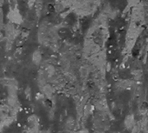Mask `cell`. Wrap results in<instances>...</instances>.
<instances>
[{
  "instance_id": "cell-2",
  "label": "cell",
  "mask_w": 148,
  "mask_h": 133,
  "mask_svg": "<svg viewBox=\"0 0 148 133\" xmlns=\"http://www.w3.org/2000/svg\"><path fill=\"white\" fill-rule=\"evenodd\" d=\"M35 1H36V0H28V4H29V6L30 7H32L33 5H34V3H35Z\"/></svg>"
},
{
  "instance_id": "cell-1",
  "label": "cell",
  "mask_w": 148,
  "mask_h": 133,
  "mask_svg": "<svg viewBox=\"0 0 148 133\" xmlns=\"http://www.w3.org/2000/svg\"><path fill=\"white\" fill-rule=\"evenodd\" d=\"M10 23L12 24H20L22 22V17L17 9L11 10L7 15Z\"/></svg>"
}]
</instances>
